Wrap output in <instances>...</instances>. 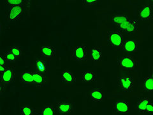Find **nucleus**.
<instances>
[{"mask_svg":"<svg viewBox=\"0 0 153 115\" xmlns=\"http://www.w3.org/2000/svg\"><path fill=\"white\" fill-rule=\"evenodd\" d=\"M123 36L118 31H108L107 32V42L109 46L114 48H120L123 46Z\"/></svg>","mask_w":153,"mask_h":115,"instance_id":"1","label":"nucleus"},{"mask_svg":"<svg viewBox=\"0 0 153 115\" xmlns=\"http://www.w3.org/2000/svg\"><path fill=\"white\" fill-rule=\"evenodd\" d=\"M137 61L133 57L126 56L119 58L117 61V65L121 69L126 70H133L136 68Z\"/></svg>","mask_w":153,"mask_h":115,"instance_id":"2","label":"nucleus"},{"mask_svg":"<svg viewBox=\"0 0 153 115\" xmlns=\"http://www.w3.org/2000/svg\"><path fill=\"white\" fill-rule=\"evenodd\" d=\"M117 83L119 87L121 88L123 92H130L132 91L134 80L130 76H120L117 78Z\"/></svg>","mask_w":153,"mask_h":115,"instance_id":"3","label":"nucleus"},{"mask_svg":"<svg viewBox=\"0 0 153 115\" xmlns=\"http://www.w3.org/2000/svg\"><path fill=\"white\" fill-rule=\"evenodd\" d=\"M87 47L85 45H80L74 47L73 58L77 61H83L87 58Z\"/></svg>","mask_w":153,"mask_h":115,"instance_id":"4","label":"nucleus"},{"mask_svg":"<svg viewBox=\"0 0 153 115\" xmlns=\"http://www.w3.org/2000/svg\"><path fill=\"white\" fill-rule=\"evenodd\" d=\"M23 13L22 6L11 7L7 13V19L8 22H15L20 19Z\"/></svg>","mask_w":153,"mask_h":115,"instance_id":"5","label":"nucleus"},{"mask_svg":"<svg viewBox=\"0 0 153 115\" xmlns=\"http://www.w3.org/2000/svg\"><path fill=\"white\" fill-rule=\"evenodd\" d=\"M56 110L59 115H68L73 111V105L69 102H60L57 104Z\"/></svg>","mask_w":153,"mask_h":115,"instance_id":"6","label":"nucleus"},{"mask_svg":"<svg viewBox=\"0 0 153 115\" xmlns=\"http://www.w3.org/2000/svg\"><path fill=\"white\" fill-rule=\"evenodd\" d=\"M15 76V70L12 67H8L3 72L0 74V79L4 84H9L12 83Z\"/></svg>","mask_w":153,"mask_h":115,"instance_id":"7","label":"nucleus"},{"mask_svg":"<svg viewBox=\"0 0 153 115\" xmlns=\"http://www.w3.org/2000/svg\"><path fill=\"white\" fill-rule=\"evenodd\" d=\"M138 17L140 21H149L152 20V10L151 5L143 6L138 12Z\"/></svg>","mask_w":153,"mask_h":115,"instance_id":"8","label":"nucleus"},{"mask_svg":"<svg viewBox=\"0 0 153 115\" xmlns=\"http://www.w3.org/2000/svg\"><path fill=\"white\" fill-rule=\"evenodd\" d=\"M123 50L127 53H135L138 50V42L133 39L126 40L123 42Z\"/></svg>","mask_w":153,"mask_h":115,"instance_id":"9","label":"nucleus"},{"mask_svg":"<svg viewBox=\"0 0 153 115\" xmlns=\"http://www.w3.org/2000/svg\"><path fill=\"white\" fill-rule=\"evenodd\" d=\"M61 81L65 84L73 85L75 83L76 78L75 75L70 70H64L61 74Z\"/></svg>","mask_w":153,"mask_h":115,"instance_id":"10","label":"nucleus"},{"mask_svg":"<svg viewBox=\"0 0 153 115\" xmlns=\"http://www.w3.org/2000/svg\"><path fill=\"white\" fill-rule=\"evenodd\" d=\"M103 52L99 46L93 47L91 49V58L94 62H100L102 60Z\"/></svg>","mask_w":153,"mask_h":115,"instance_id":"11","label":"nucleus"},{"mask_svg":"<svg viewBox=\"0 0 153 115\" xmlns=\"http://www.w3.org/2000/svg\"><path fill=\"white\" fill-rule=\"evenodd\" d=\"M129 104L125 100H118L114 104V110L116 113H125L128 111Z\"/></svg>","mask_w":153,"mask_h":115,"instance_id":"12","label":"nucleus"},{"mask_svg":"<svg viewBox=\"0 0 153 115\" xmlns=\"http://www.w3.org/2000/svg\"><path fill=\"white\" fill-rule=\"evenodd\" d=\"M89 96L92 101L94 102H100L103 99V93L100 88H93L90 92Z\"/></svg>","mask_w":153,"mask_h":115,"instance_id":"13","label":"nucleus"},{"mask_svg":"<svg viewBox=\"0 0 153 115\" xmlns=\"http://www.w3.org/2000/svg\"><path fill=\"white\" fill-rule=\"evenodd\" d=\"M41 55L47 58H51L56 55V49L51 46H42L40 47Z\"/></svg>","mask_w":153,"mask_h":115,"instance_id":"14","label":"nucleus"},{"mask_svg":"<svg viewBox=\"0 0 153 115\" xmlns=\"http://www.w3.org/2000/svg\"><path fill=\"white\" fill-rule=\"evenodd\" d=\"M97 74L94 71L86 70L82 74V81L84 83H92L97 80Z\"/></svg>","mask_w":153,"mask_h":115,"instance_id":"15","label":"nucleus"},{"mask_svg":"<svg viewBox=\"0 0 153 115\" xmlns=\"http://www.w3.org/2000/svg\"><path fill=\"white\" fill-rule=\"evenodd\" d=\"M20 81L24 84H34L32 72H24L21 74Z\"/></svg>","mask_w":153,"mask_h":115,"instance_id":"16","label":"nucleus"},{"mask_svg":"<svg viewBox=\"0 0 153 115\" xmlns=\"http://www.w3.org/2000/svg\"><path fill=\"white\" fill-rule=\"evenodd\" d=\"M32 75L33 81H34V84H36V86H42L45 84V78L41 72H33Z\"/></svg>","mask_w":153,"mask_h":115,"instance_id":"17","label":"nucleus"},{"mask_svg":"<svg viewBox=\"0 0 153 115\" xmlns=\"http://www.w3.org/2000/svg\"><path fill=\"white\" fill-rule=\"evenodd\" d=\"M143 89H144L146 92H152L153 78L152 76H147L144 78V80H143Z\"/></svg>","mask_w":153,"mask_h":115,"instance_id":"18","label":"nucleus"},{"mask_svg":"<svg viewBox=\"0 0 153 115\" xmlns=\"http://www.w3.org/2000/svg\"><path fill=\"white\" fill-rule=\"evenodd\" d=\"M151 102V100L149 98L144 97L141 99L139 102H138L137 105V109L139 112L143 113L144 112V110L146 108L147 105Z\"/></svg>","mask_w":153,"mask_h":115,"instance_id":"19","label":"nucleus"},{"mask_svg":"<svg viewBox=\"0 0 153 115\" xmlns=\"http://www.w3.org/2000/svg\"><path fill=\"white\" fill-rule=\"evenodd\" d=\"M40 114L42 115H56V109L52 105H45L42 108Z\"/></svg>","mask_w":153,"mask_h":115,"instance_id":"20","label":"nucleus"},{"mask_svg":"<svg viewBox=\"0 0 153 115\" xmlns=\"http://www.w3.org/2000/svg\"><path fill=\"white\" fill-rule=\"evenodd\" d=\"M112 20L115 24H116L117 25H119L120 24L128 21V17L124 15H116L112 17Z\"/></svg>","mask_w":153,"mask_h":115,"instance_id":"21","label":"nucleus"},{"mask_svg":"<svg viewBox=\"0 0 153 115\" xmlns=\"http://www.w3.org/2000/svg\"><path fill=\"white\" fill-rule=\"evenodd\" d=\"M34 113V109L29 105H23L20 110L21 115H33Z\"/></svg>","mask_w":153,"mask_h":115,"instance_id":"22","label":"nucleus"},{"mask_svg":"<svg viewBox=\"0 0 153 115\" xmlns=\"http://www.w3.org/2000/svg\"><path fill=\"white\" fill-rule=\"evenodd\" d=\"M9 51L15 56L17 58H20L22 54V51L21 48L17 46H14L10 47V49Z\"/></svg>","mask_w":153,"mask_h":115,"instance_id":"23","label":"nucleus"},{"mask_svg":"<svg viewBox=\"0 0 153 115\" xmlns=\"http://www.w3.org/2000/svg\"><path fill=\"white\" fill-rule=\"evenodd\" d=\"M138 30V25H137V20H132L129 26L126 30L124 31V32L131 33H135Z\"/></svg>","mask_w":153,"mask_h":115,"instance_id":"24","label":"nucleus"},{"mask_svg":"<svg viewBox=\"0 0 153 115\" xmlns=\"http://www.w3.org/2000/svg\"><path fill=\"white\" fill-rule=\"evenodd\" d=\"M4 58L6 61H8L10 62H15L17 60V58L13 54H12L10 51L6 52L5 53H4Z\"/></svg>","mask_w":153,"mask_h":115,"instance_id":"25","label":"nucleus"},{"mask_svg":"<svg viewBox=\"0 0 153 115\" xmlns=\"http://www.w3.org/2000/svg\"><path fill=\"white\" fill-rule=\"evenodd\" d=\"M23 1L22 0H7L6 3L8 5L11 7L13 6H21L22 4Z\"/></svg>","mask_w":153,"mask_h":115,"instance_id":"26","label":"nucleus"},{"mask_svg":"<svg viewBox=\"0 0 153 115\" xmlns=\"http://www.w3.org/2000/svg\"><path fill=\"white\" fill-rule=\"evenodd\" d=\"M131 21H132V20H129V19H128V21H125V22H124L120 24V25H117V27H118L119 29H120L121 30L124 31H125V30H126L127 28H128L129 26H130V25L131 22Z\"/></svg>","mask_w":153,"mask_h":115,"instance_id":"27","label":"nucleus"},{"mask_svg":"<svg viewBox=\"0 0 153 115\" xmlns=\"http://www.w3.org/2000/svg\"><path fill=\"white\" fill-rule=\"evenodd\" d=\"M153 112V105L152 103L151 102L149 104L147 105L146 108L144 110V112L146 113H152Z\"/></svg>","mask_w":153,"mask_h":115,"instance_id":"28","label":"nucleus"},{"mask_svg":"<svg viewBox=\"0 0 153 115\" xmlns=\"http://www.w3.org/2000/svg\"><path fill=\"white\" fill-rule=\"evenodd\" d=\"M36 64L38 65V67L40 69H42V72H44L45 69V67L46 66L45 63H44V61H40V60H38L36 61Z\"/></svg>","mask_w":153,"mask_h":115,"instance_id":"29","label":"nucleus"},{"mask_svg":"<svg viewBox=\"0 0 153 115\" xmlns=\"http://www.w3.org/2000/svg\"><path fill=\"white\" fill-rule=\"evenodd\" d=\"M97 0H84L83 3L87 6H91L97 3Z\"/></svg>","mask_w":153,"mask_h":115,"instance_id":"30","label":"nucleus"},{"mask_svg":"<svg viewBox=\"0 0 153 115\" xmlns=\"http://www.w3.org/2000/svg\"><path fill=\"white\" fill-rule=\"evenodd\" d=\"M6 60L4 59V56L0 55V65H3V66H5L6 65Z\"/></svg>","mask_w":153,"mask_h":115,"instance_id":"31","label":"nucleus"},{"mask_svg":"<svg viewBox=\"0 0 153 115\" xmlns=\"http://www.w3.org/2000/svg\"><path fill=\"white\" fill-rule=\"evenodd\" d=\"M7 67H6V66L0 65V74H1L2 72H3L7 69Z\"/></svg>","mask_w":153,"mask_h":115,"instance_id":"32","label":"nucleus"},{"mask_svg":"<svg viewBox=\"0 0 153 115\" xmlns=\"http://www.w3.org/2000/svg\"><path fill=\"white\" fill-rule=\"evenodd\" d=\"M3 93V87L2 84L0 83V96H1Z\"/></svg>","mask_w":153,"mask_h":115,"instance_id":"33","label":"nucleus"},{"mask_svg":"<svg viewBox=\"0 0 153 115\" xmlns=\"http://www.w3.org/2000/svg\"><path fill=\"white\" fill-rule=\"evenodd\" d=\"M1 31H2V25L1 22H0V36H1Z\"/></svg>","mask_w":153,"mask_h":115,"instance_id":"34","label":"nucleus"},{"mask_svg":"<svg viewBox=\"0 0 153 115\" xmlns=\"http://www.w3.org/2000/svg\"><path fill=\"white\" fill-rule=\"evenodd\" d=\"M36 115H42V114H40H40H36Z\"/></svg>","mask_w":153,"mask_h":115,"instance_id":"35","label":"nucleus"}]
</instances>
